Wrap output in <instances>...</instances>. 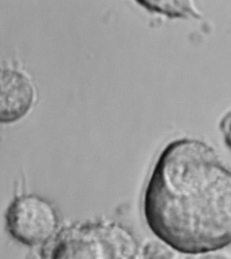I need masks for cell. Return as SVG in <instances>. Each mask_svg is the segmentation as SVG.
I'll use <instances>...</instances> for the list:
<instances>
[{
    "instance_id": "1",
    "label": "cell",
    "mask_w": 231,
    "mask_h": 259,
    "mask_svg": "<svg viewBox=\"0 0 231 259\" xmlns=\"http://www.w3.org/2000/svg\"><path fill=\"white\" fill-rule=\"evenodd\" d=\"M145 222L181 254L201 255L231 244V169L200 139L168 143L145 187Z\"/></svg>"
},
{
    "instance_id": "2",
    "label": "cell",
    "mask_w": 231,
    "mask_h": 259,
    "mask_svg": "<svg viewBox=\"0 0 231 259\" xmlns=\"http://www.w3.org/2000/svg\"><path fill=\"white\" fill-rule=\"evenodd\" d=\"M31 259H137L133 233L111 220L75 223L61 230Z\"/></svg>"
},
{
    "instance_id": "3",
    "label": "cell",
    "mask_w": 231,
    "mask_h": 259,
    "mask_svg": "<svg viewBox=\"0 0 231 259\" xmlns=\"http://www.w3.org/2000/svg\"><path fill=\"white\" fill-rule=\"evenodd\" d=\"M5 220L10 235L27 246H43L59 231L56 209L47 199L37 194L16 197L8 207Z\"/></svg>"
},
{
    "instance_id": "4",
    "label": "cell",
    "mask_w": 231,
    "mask_h": 259,
    "mask_svg": "<svg viewBox=\"0 0 231 259\" xmlns=\"http://www.w3.org/2000/svg\"><path fill=\"white\" fill-rule=\"evenodd\" d=\"M35 98V88L27 75L14 69H0V123L21 119L31 109Z\"/></svg>"
},
{
    "instance_id": "5",
    "label": "cell",
    "mask_w": 231,
    "mask_h": 259,
    "mask_svg": "<svg viewBox=\"0 0 231 259\" xmlns=\"http://www.w3.org/2000/svg\"><path fill=\"white\" fill-rule=\"evenodd\" d=\"M179 253L160 240H151L139 247L137 259H179Z\"/></svg>"
},
{
    "instance_id": "6",
    "label": "cell",
    "mask_w": 231,
    "mask_h": 259,
    "mask_svg": "<svg viewBox=\"0 0 231 259\" xmlns=\"http://www.w3.org/2000/svg\"><path fill=\"white\" fill-rule=\"evenodd\" d=\"M218 127L223 142L231 154V106L220 115Z\"/></svg>"
},
{
    "instance_id": "7",
    "label": "cell",
    "mask_w": 231,
    "mask_h": 259,
    "mask_svg": "<svg viewBox=\"0 0 231 259\" xmlns=\"http://www.w3.org/2000/svg\"><path fill=\"white\" fill-rule=\"evenodd\" d=\"M200 259H231V254L222 249L201 254Z\"/></svg>"
},
{
    "instance_id": "8",
    "label": "cell",
    "mask_w": 231,
    "mask_h": 259,
    "mask_svg": "<svg viewBox=\"0 0 231 259\" xmlns=\"http://www.w3.org/2000/svg\"><path fill=\"white\" fill-rule=\"evenodd\" d=\"M185 259H200V255H187Z\"/></svg>"
}]
</instances>
